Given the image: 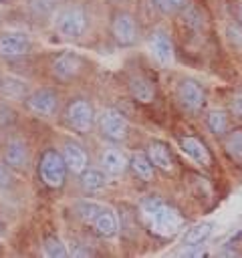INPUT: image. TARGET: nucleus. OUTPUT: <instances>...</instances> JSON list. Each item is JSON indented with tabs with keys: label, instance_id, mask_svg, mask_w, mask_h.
<instances>
[{
	"label": "nucleus",
	"instance_id": "bb28decb",
	"mask_svg": "<svg viewBox=\"0 0 242 258\" xmlns=\"http://www.w3.org/2000/svg\"><path fill=\"white\" fill-rule=\"evenodd\" d=\"M232 111H234L238 117H242V95L234 97V101H232Z\"/></svg>",
	"mask_w": 242,
	"mask_h": 258
},
{
	"label": "nucleus",
	"instance_id": "f8f14e48",
	"mask_svg": "<svg viewBox=\"0 0 242 258\" xmlns=\"http://www.w3.org/2000/svg\"><path fill=\"white\" fill-rule=\"evenodd\" d=\"M81 71V58L73 52H65L54 60V73L60 79H71Z\"/></svg>",
	"mask_w": 242,
	"mask_h": 258
},
{
	"label": "nucleus",
	"instance_id": "412c9836",
	"mask_svg": "<svg viewBox=\"0 0 242 258\" xmlns=\"http://www.w3.org/2000/svg\"><path fill=\"white\" fill-rule=\"evenodd\" d=\"M226 151H228V155L234 161L242 163V129H236V131H232L228 135V139H226Z\"/></svg>",
	"mask_w": 242,
	"mask_h": 258
},
{
	"label": "nucleus",
	"instance_id": "9d476101",
	"mask_svg": "<svg viewBox=\"0 0 242 258\" xmlns=\"http://www.w3.org/2000/svg\"><path fill=\"white\" fill-rule=\"evenodd\" d=\"M179 145H182V151L190 159H194L200 165H210V151H208V147L200 139H196V137H184L179 141Z\"/></svg>",
	"mask_w": 242,
	"mask_h": 258
},
{
	"label": "nucleus",
	"instance_id": "f257e3e1",
	"mask_svg": "<svg viewBox=\"0 0 242 258\" xmlns=\"http://www.w3.org/2000/svg\"><path fill=\"white\" fill-rule=\"evenodd\" d=\"M65 173H67V163L60 153L48 149L44 151L40 159V177L46 185L50 187H60L65 183Z\"/></svg>",
	"mask_w": 242,
	"mask_h": 258
},
{
	"label": "nucleus",
	"instance_id": "b1692460",
	"mask_svg": "<svg viewBox=\"0 0 242 258\" xmlns=\"http://www.w3.org/2000/svg\"><path fill=\"white\" fill-rule=\"evenodd\" d=\"M208 127L214 131V133H224L226 131V127H228V119H226V115L222 113V111H212L210 115H208Z\"/></svg>",
	"mask_w": 242,
	"mask_h": 258
},
{
	"label": "nucleus",
	"instance_id": "9b49d317",
	"mask_svg": "<svg viewBox=\"0 0 242 258\" xmlns=\"http://www.w3.org/2000/svg\"><path fill=\"white\" fill-rule=\"evenodd\" d=\"M113 34L117 42L121 44H131L135 40V22L129 14H119L113 20Z\"/></svg>",
	"mask_w": 242,
	"mask_h": 258
},
{
	"label": "nucleus",
	"instance_id": "4be33fe9",
	"mask_svg": "<svg viewBox=\"0 0 242 258\" xmlns=\"http://www.w3.org/2000/svg\"><path fill=\"white\" fill-rule=\"evenodd\" d=\"M131 167H133V171H135V175H137L139 179H143V181H151V179H153L151 161L145 159L143 155H135V157L131 159Z\"/></svg>",
	"mask_w": 242,
	"mask_h": 258
},
{
	"label": "nucleus",
	"instance_id": "6e6552de",
	"mask_svg": "<svg viewBox=\"0 0 242 258\" xmlns=\"http://www.w3.org/2000/svg\"><path fill=\"white\" fill-rule=\"evenodd\" d=\"M151 54L161 67L173 64V44L163 32H155L151 36Z\"/></svg>",
	"mask_w": 242,
	"mask_h": 258
},
{
	"label": "nucleus",
	"instance_id": "c756f323",
	"mask_svg": "<svg viewBox=\"0 0 242 258\" xmlns=\"http://www.w3.org/2000/svg\"><path fill=\"white\" fill-rule=\"evenodd\" d=\"M240 16H242V6H240Z\"/></svg>",
	"mask_w": 242,
	"mask_h": 258
},
{
	"label": "nucleus",
	"instance_id": "5701e85b",
	"mask_svg": "<svg viewBox=\"0 0 242 258\" xmlns=\"http://www.w3.org/2000/svg\"><path fill=\"white\" fill-rule=\"evenodd\" d=\"M101 208H103V206H101V204H97V202H93V200H83V202H79V204H77V212H79V214H81V218H83V220H87V222H93Z\"/></svg>",
	"mask_w": 242,
	"mask_h": 258
},
{
	"label": "nucleus",
	"instance_id": "1a4fd4ad",
	"mask_svg": "<svg viewBox=\"0 0 242 258\" xmlns=\"http://www.w3.org/2000/svg\"><path fill=\"white\" fill-rule=\"evenodd\" d=\"M28 107H30L34 113L48 117V115H52L54 109H56V95H54L50 89H40V91H36V93L30 95Z\"/></svg>",
	"mask_w": 242,
	"mask_h": 258
},
{
	"label": "nucleus",
	"instance_id": "6ab92c4d",
	"mask_svg": "<svg viewBox=\"0 0 242 258\" xmlns=\"http://www.w3.org/2000/svg\"><path fill=\"white\" fill-rule=\"evenodd\" d=\"M210 234H212V224H208V222L196 224V226H192V228L186 232L184 244H186V246H198V244H202Z\"/></svg>",
	"mask_w": 242,
	"mask_h": 258
},
{
	"label": "nucleus",
	"instance_id": "dca6fc26",
	"mask_svg": "<svg viewBox=\"0 0 242 258\" xmlns=\"http://www.w3.org/2000/svg\"><path fill=\"white\" fill-rule=\"evenodd\" d=\"M147 153H149V161H151L153 165H157V167H161V169H165V171L171 169V155H169V149H167L161 141H151Z\"/></svg>",
	"mask_w": 242,
	"mask_h": 258
},
{
	"label": "nucleus",
	"instance_id": "20e7f679",
	"mask_svg": "<svg viewBox=\"0 0 242 258\" xmlns=\"http://www.w3.org/2000/svg\"><path fill=\"white\" fill-rule=\"evenodd\" d=\"M177 99H179V103H182L186 109L198 111V109L204 105L206 95H204V91H202V87H200L198 83L186 79V81H182V83L177 85Z\"/></svg>",
	"mask_w": 242,
	"mask_h": 258
},
{
	"label": "nucleus",
	"instance_id": "c85d7f7f",
	"mask_svg": "<svg viewBox=\"0 0 242 258\" xmlns=\"http://www.w3.org/2000/svg\"><path fill=\"white\" fill-rule=\"evenodd\" d=\"M240 240H242V230H240V232H236V234H232V236L228 238V242H226V244H238Z\"/></svg>",
	"mask_w": 242,
	"mask_h": 258
},
{
	"label": "nucleus",
	"instance_id": "cd10ccee",
	"mask_svg": "<svg viewBox=\"0 0 242 258\" xmlns=\"http://www.w3.org/2000/svg\"><path fill=\"white\" fill-rule=\"evenodd\" d=\"M8 181H10V177H8L6 169L0 165V187H6V185H8Z\"/></svg>",
	"mask_w": 242,
	"mask_h": 258
},
{
	"label": "nucleus",
	"instance_id": "393cba45",
	"mask_svg": "<svg viewBox=\"0 0 242 258\" xmlns=\"http://www.w3.org/2000/svg\"><path fill=\"white\" fill-rule=\"evenodd\" d=\"M44 254L46 256H52V258H56V256L63 258V256H67V250H65V246H63V242L58 238L48 236L44 240Z\"/></svg>",
	"mask_w": 242,
	"mask_h": 258
},
{
	"label": "nucleus",
	"instance_id": "f3484780",
	"mask_svg": "<svg viewBox=\"0 0 242 258\" xmlns=\"http://www.w3.org/2000/svg\"><path fill=\"white\" fill-rule=\"evenodd\" d=\"M101 163H103V167L109 171V173H123L125 171V167H127V159H125V155L121 153V151H117V149H107L105 153H103V157H101Z\"/></svg>",
	"mask_w": 242,
	"mask_h": 258
},
{
	"label": "nucleus",
	"instance_id": "2eb2a0df",
	"mask_svg": "<svg viewBox=\"0 0 242 258\" xmlns=\"http://www.w3.org/2000/svg\"><path fill=\"white\" fill-rule=\"evenodd\" d=\"M93 224H95V230L101 236H113L117 232V216L109 208H105V206L99 210V214L95 216Z\"/></svg>",
	"mask_w": 242,
	"mask_h": 258
},
{
	"label": "nucleus",
	"instance_id": "7ed1b4c3",
	"mask_svg": "<svg viewBox=\"0 0 242 258\" xmlns=\"http://www.w3.org/2000/svg\"><path fill=\"white\" fill-rule=\"evenodd\" d=\"M85 12L79 8V6H71V8H65L58 16H56V28L63 36L67 38H77L83 34L85 30Z\"/></svg>",
	"mask_w": 242,
	"mask_h": 258
},
{
	"label": "nucleus",
	"instance_id": "ddd939ff",
	"mask_svg": "<svg viewBox=\"0 0 242 258\" xmlns=\"http://www.w3.org/2000/svg\"><path fill=\"white\" fill-rule=\"evenodd\" d=\"M63 159L67 163V167L73 171V173H83L85 167H87V155L85 151L79 147V145H65V151H63Z\"/></svg>",
	"mask_w": 242,
	"mask_h": 258
},
{
	"label": "nucleus",
	"instance_id": "a211bd4d",
	"mask_svg": "<svg viewBox=\"0 0 242 258\" xmlns=\"http://www.w3.org/2000/svg\"><path fill=\"white\" fill-rule=\"evenodd\" d=\"M6 163L8 165H12V167H22V165H26V147H24V143L22 141H18V139H14V141H10L8 145H6Z\"/></svg>",
	"mask_w": 242,
	"mask_h": 258
},
{
	"label": "nucleus",
	"instance_id": "0eeeda50",
	"mask_svg": "<svg viewBox=\"0 0 242 258\" xmlns=\"http://www.w3.org/2000/svg\"><path fill=\"white\" fill-rule=\"evenodd\" d=\"M101 129H103L105 135H109L113 139H121L125 135V131H127V121L119 111L107 109L101 115Z\"/></svg>",
	"mask_w": 242,
	"mask_h": 258
},
{
	"label": "nucleus",
	"instance_id": "f03ea898",
	"mask_svg": "<svg viewBox=\"0 0 242 258\" xmlns=\"http://www.w3.org/2000/svg\"><path fill=\"white\" fill-rule=\"evenodd\" d=\"M147 218H149V222H151V230H153L155 234H159V236H173V234L179 230V226H182L179 214H177L173 208H169L167 204H161V206H159L153 214H149Z\"/></svg>",
	"mask_w": 242,
	"mask_h": 258
},
{
	"label": "nucleus",
	"instance_id": "aec40b11",
	"mask_svg": "<svg viewBox=\"0 0 242 258\" xmlns=\"http://www.w3.org/2000/svg\"><path fill=\"white\" fill-rule=\"evenodd\" d=\"M81 183L87 191H99L105 187V175L99 169H89L81 175Z\"/></svg>",
	"mask_w": 242,
	"mask_h": 258
},
{
	"label": "nucleus",
	"instance_id": "423d86ee",
	"mask_svg": "<svg viewBox=\"0 0 242 258\" xmlns=\"http://www.w3.org/2000/svg\"><path fill=\"white\" fill-rule=\"evenodd\" d=\"M28 36L22 32H6L0 36V54L2 56H20L28 52Z\"/></svg>",
	"mask_w": 242,
	"mask_h": 258
},
{
	"label": "nucleus",
	"instance_id": "a878e982",
	"mask_svg": "<svg viewBox=\"0 0 242 258\" xmlns=\"http://www.w3.org/2000/svg\"><path fill=\"white\" fill-rule=\"evenodd\" d=\"M153 2L163 12H175V10H179L186 4V0H153Z\"/></svg>",
	"mask_w": 242,
	"mask_h": 258
},
{
	"label": "nucleus",
	"instance_id": "39448f33",
	"mask_svg": "<svg viewBox=\"0 0 242 258\" xmlns=\"http://www.w3.org/2000/svg\"><path fill=\"white\" fill-rule=\"evenodd\" d=\"M67 115H69V123L77 131H81V133H85V131H89L93 127V109L85 101H75L69 107V113Z\"/></svg>",
	"mask_w": 242,
	"mask_h": 258
},
{
	"label": "nucleus",
	"instance_id": "4468645a",
	"mask_svg": "<svg viewBox=\"0 0 242 258\" xmlns=\"http://www.w3.org/2000/svg\"><path fill=\"white\" fill-rule=\"evenodd\" d=\"M129 91L141 103H149L153 99V93H155L153 91V85L143 75H131V79H129Z\"/></svg>",
	"mask_w": 242,
	"mask_h": 258
}]
</instances>
